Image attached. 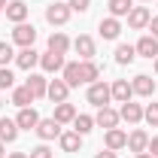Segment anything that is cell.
I'll return each mask as SVG.
<instances>
[{
	"instance_id": "33",
	"label": "cell",
	"mask_w": 158,
	"mask_h": 158,
	"mask_svg": "<svg viewBox=\"0 0 158 158\" xmlns=\"http://www.w3.org/2000/svg\"><path fill=\"white\" fill-rule=\"evenodd\" d=\"M9 61H15V52H12V46H9V43H0V67H6Z\"/></svg>"
},
{
	"instance_id": "38",
	"label": "cell",
	"mask_w": 158,
	"mask_h": 158,
	"mask_svg": "<svg viewBox=\"0 0 158 158\" xmlns=\"http://www.w3.org/2000/svg\"><path fill=\"white\" fill-rule=\"evenodd\" d=\"M94 158H118V152H113V149H103V152H98Z\"/></svg>"
},
{
	"instance_id": "2",
	"label": "cell",
	"mask_w": 158,
	"mask_h": 158,
	"mask_svg": "<svg viewBox=\"0 0 158 158\" xmlns=\"http://www.w3.org/2000/svg\"><path fill=\"white\" fill-rule=\"evenodd\" d=\"M70 12H73V9H70L67 3H49V6H46V21L55 24V27H61V24H67Z\"/></svg>"
},
{
	"instance_id": "16",
	"label": "cell",
	"mask_w": 158,
	"mask_h": 158,
	"mask_svg": "<svg viewBox=\"0 0 158 158\" xmlns=\"http://www.w3.org/2000/svg\"><path fill=\"white\" fill-rule=\"evenodd\" d=\"M103 143H106V149L118 152V149H125V146H128V134H125L122 128H110V131H106V137H103Z\"/></svg>"
},
{
	"instance_id": "3",
	"label": "cell",
	"mask_w": 158,
	"mask_h": 158,
	"mask_svg": "<svg viewBox=\"0 0 158 158\" xmlns=\"http://www.w3.org/2000/svg\"><path fill=\"white\" fill-rule=\"evenodd\" d=\"M12 43H19L21 49L34 46V43H37V27H34V24H27V21L15 24V31H12Z\"/></svg>"
},
{
	"instance_id": "7",
	"label": "cell",
	"mask_w": 158,
	"mask_h": 158,
	"mask_svg": "<svg viewBox=\"0 0 158 158\" xmlns=\"http://www.w3.org/2000/svg\"><path fill=\"white\" fill-rule=\"evenodd\" d=\"M131 88H134V94H140V98H152L155 94V82H152V76H146V73H137V76L131 79Z\"/></svg>"
},
{
	"instance_id": "35",
	"label": "cell",
	"mask_w": 158,
	"mask_h": 158,
	"mask_svg": "<svg viewBox=\"0 0 158 158\" xmlns=\"http://www.w3.org/2000/svg\"><path fill=\"white\" fill-rule=\"evenodd\" d=\"M67 6H70L73 12H88V6H91V0H67Z\"/></svg>"
},
{
	"instance_id": "23",
	"label": "cell",
	"mask_w": 158,
	"mask_h": 158,
	"mask_svg": "<svg viewBox=\"0 0 158 158\" xmlns=\"http://www.w3.org/2000/svg\"><path fill=\"white\" fill-rule=\"evenodd\" d=\"M58 140L64 152H79V146H82V134H76V131H61Z\"/></svg>"
},
{
	"instance_id": "28",
	"label": "cell",
	"mask_w": 158,
	"mask_h": 158,
	"mask_svg": "<svg viewBox=\"0 0 158 158\" xmlns=\"http://www.w3.org/2000/svg\"><path fill=\"white\" fill-rule=\"evenodd\" d=\"M12 103H15V106H31V103H34V94H31V91H27V85H19V88H12Z\"/></svg>"
},
{
	"instance_id": "9",
	"label": "cell",
	"mask_w": 158,
	"mask_h": 158,
	"mask_svg": "<svg viewBox=\"0 0 158 158\" xmlns=\"http://www.w3.org/2000/svg\"><path fill=\"white\" fill-rule=\"evenodd\" d=\"M67 94H70V85H67L64 79H52V82H49V88H46V98L52 100V103H64Z\"/></svg>"
},
{
	"instance_id": "18",
	"label": "cell",
	"mask_w": 158,
	"mask_h": 158,
	"mask_svg": "<svg viewBox=\"0 0 158 158\" xmlns=\"http://www.w3.org/2000/svg\"><path fill=\"white\" fill-rule=\"evenodd\" d=\"M98 31H100V37L103 40H118V34H122V21L118 19H100V24H98Z\"/></svg>"
},
{
	"instance_id": "32",
	"label": "cell",
	"mask_w": 158,
	"mask_h": 158,
	"mask_svg": "<svg viewBox=\"0 0 158 158\" xmlns=\"http://www.w3.org/2000/svg\"><path fill=\"white\" fill-rule=\"evenodd\" d=\"M0 88H15V76L9 67H0Z\"/></svg>"
},
{
	"instance_id": "39",
	"label": "cell",
	"mask_w": 158,
	"mask_h": 158,
	"mask_svg": "<svg viewBox=\"0 0 158 158\" xmlns=\"http://www.w3.org/2000/svg\"><path fill=\"white\" fill-rule=\"evenodd\" d=\"M6 158H27V152H9Z\"/></svg>"
},
{
	"instance_id": "34",
	"label": "cell",
	"mask_w": 158,
	"mask_h": 158,
	"mask_svg": "<svg viewBox=\"0 0 158 158\" xmlns=\"http://www.w3.org/2000/svg\"><path fill=\"white\" fill-rule=\"evenodd\" d=\"M27 158H52V149H49L46 143H40V146H34V149L27 152Z\"/></svg>"
},
{
	"instance_id": "37",
	"label": "cell",
	"mask_w": 158,
	"mask_h": 158,
	"mask_svg": "<svg viewBox=\"0 0 158 158\" xmlns=\"http://www.w3.org/2000/svg\"><path fill=\"white\" fill-rule=\"evenodd\" d=\"M149 31H152V37L158 40V15H152V19H149Z\"/></svg>"
},
{
	"instance_id": "42",
	"label": "cell",
	"mask_w": 158,
	"mask_h": 158,
	"mask_svg": "<svg viewBox=\"0 0 158 158\" xmlns=\"http://www.w3.org/2000/svg\"><path fill=\"white\" fill-rule=\"evenodd\" d=\"M3 9H6V0H0V12H3Z\"/></svg>"
},
{
	"instance_id": "44",
	"label": "cell",
	"mask_w": 158,
	"mask_h": 158,
	"mask_svg": "<svg viewBox=\"0 0 158 158\" xmlns=\"http://www.w3.org/2000/svg\"><path fill=\"white\" fill-rule=\"evenodd\" d=\"M0 110H3V100H0Z\"/></svg>"
},
{
	"instance_id": "27",
	"label": "cell",
	"mask_w": 158,
	"mask_h": 158,
	"mask_svg": "<svg viewBox=\"0 0 158 158\" xmlns=\"http://www.w3.org/2000/svg\"><path fill=\"white\" fill-rule=\"evenodd\" d=\"M134 58H137V49H134V46L122 43L116 49V64H122V67H125V64H134Z\"/></svg>"
},
{
	"instance_id": "40",
	"label": "cell",
	"mask_w": 158,
	"mask_h": 158,
	"mask_svg": "<svg viewBox=\"0 0 158 158\" xmlns=\"http://www.w3.org/2000/svg\"><path fill=\"white\" fill-rule=\"evenodd\" d=\"M6 155V143H3V140H0V158Z\"/></svg>"
},
{
	"instance_id": "11",
	"label": "cell",
	"mask_w": 158,
	"mask_h": 158,
	"mask_svg": "<svg viewBox=\"0 0 158 158\" xmlns=\"http://www.w3.org/2000/svg\"><path fill=\"white\" fill-rule=\"evenodd\" d=\"M37 134L43 143H49V140H55L61 137V125L55 122V118H40V125H37Z\"/></svg>"
},
{
	"instance_id": "45",
	"label": "cell",
	"mask_w": 158,
	"mask_h": 158,
	"mask_svg": "<svg viewBox=\"0 0 158 158\" xmlns=\"http://www.w3.org/2000/svg\"><path fill=\"white\" fill-rule=\"evenodd\" d=\"M143 3H149V0H143Z\"/></svg>"
},
{
	"instance_id": "10",
	"label": "cell",
	"mask_w": 158,
	"mask_h": 158,
	"mask_svg": "<svg viewBox=\"0 0 158 158\" xmlns=\"http://www.w3.org/2000/svg\"><path fill=\"white\" fill-rule=\"evenodd\" d=\"M128 149H131L134 155L146 152V149H149V134H146L143 128H134V131L128 134Z\"/></svg>"
},
{
	"instance_id": "21",
	"label": "cell",
	"mask_w": 158,
	"mask_h": 158,
	"mask_svg": "<svg viewBox=\"0 0 158 158\" xmlns=\"http://www.w3.org/2000/svg\"><path fill=\"white\" fill-rule=\"evenodd\" d=\"M27 91L34 94V100H40V98H46V88H49V82H46V76H40V73H31L27 76Z\"/></svg>"
},
{
	"instance_id": "25",
	"label": "cell",
	"mask_w": 158,
	"mask_h": 158,
	"mask_svg": "<svg viewBox=\"0 0 158 158\" xmlns=\"http://www.w3.org/2000/svg\"><path fill=\"white\" fill-rule=\"evenodd\" d=\"M61 79H64L70 88L82 85V79H79V61H70V64H64V70H61Z\"/></svg>"
},
{
	"instance_id": "31",
	"label": "cell",
	"mask_w": 158,
	"mask_h": 158,
	"mask_svg": "<svg viewBox=\"0 0 158 158\" xmlns=\"http://www.w3.org/2000/svg\"><path fill=\"white\" fill-rule=\"evenodd\" d=\"M143 122H149L152 128H158V103H149L143 110Z\"/></svg>"
},
{
	"instance_id": "19",
	"label": "cell",
	"mask_w": 158,
	"mask_h": 158,
	"mask_svg": "<svg viewBox=\"0 0 158 158\" xmlns=\"http://www.w3.org/2000/svg\"><path fill=\"white\" fill-rule=\"evenodd\" d=\"M40 67H43L46 73H58V70H64V55L43 52V55H40Z\"/></svg>"
},
{
	"instance_id": "14",
	"label": "cell",
	"mask_w": 158,
	"mask_h": 158,
	"mask_svg": "<svg viewBox=\"0 0 158 158\" xmlns=\"http://www.w3.org/2000/svg\"><path fill=\"white\" fill-rule=\"evenodd\" d=\"M73 49H76V55L82 61H91V58H94V40L85 37V34H79V37L73 40Z\"/></svg>"
},
{
	"instance_id": "17",
	"label": "cell",
	"mask_w": 158,
	"mask_h": 158,
	"mask_svg": "<svg viewBox=\"0 0 158 158\" xmlns=\"http://www.w3.org/2000/svg\"><path fill=\"white\" fill-rule=\"evenodd\" d=\"M15 64H19L21 70H31V67H37V64H40V52L34 49V46H27V49L15 52Z\"/></svg>"
},
{
	"instance_id": "24",
	"label": "cell",
	"mask_w": 158,
	"mask_h": 158,
	"mask_svg": "<svg viewBox=\"0 0 158 158\" xmlns=\"http://www.w3.org/2000/svg\"><path fill=\"white\" fill-rule=\"evenodd\" d=\"M98 76H100V67L94 64V61H79V79L82 82H98Z\"/></svg>"
},
{
	"instance_id": "41",
	"label": "cell",
	"mask_w": 158,
	"mask_h": 158,
	"mask_svg": "<svg viewBox=\"0 0 158 158\" xmlns=\"http://www.w3.org/2000/svg\"><path fill=\"white\" fill-rule=\"evenodd\" d=\"M134 158H155V155H149V152H140V155H134Z\"/></svg>"
},
{
	"instance_id": "15",
	"label": "cell",
	"mask_w": 158,
	"mask_h": 158,
	"mask_svg": "<svg viewBox=\"0 0 158 158\" xmlns=\"http://www.w3.org/2000/svg\"><path fill=\"white\" fill-rule=\"evenodd\" d=\"M118 116L125 118L128 125H140V122H143V106H140V103H134V100H128V103H122Z\"/></svg>"
},
{
	"instance_id": "29",
	"label": "cell",
	"mask_w": 158,
	"mask_h": 158,
	"mask_svg": "<svg viewBox=\"0 0 158 158\" xmlns=\"http://www.w3.org/2000/svg\"><path fill=\"white\" fill-rule=\"evenodd\" d=\"M134 9V0H110V15L113 19H122Z\"/></svg>"
},
{
	"instance_id": "1",
	"label": "cell",
	"mask_w": 158,
	"mask_h": 158,
	"mask_svg": "<svg viewBox=\"0 0 158 158\" xmlns=\"http://www.w3.org/2000/svg\"><path fill=\"white\" fill-rule=\"evenodd\" d=\"M110 100H113V91H110V85H106V82H91V85H88V103H94V106H106V103H110Z\"/></svg>"
},
{
	"instance_id": "8",
	"label": "cell",
	"mask_w": 158,
	"mask_h": 158,
	"mask_svg": "<svg viewBox=\"0 0 158 158\" xmlns=\"http://www.w3.org/2000/svg\"><path fill=\"white\" fill-rule=\"evenodd\" d=\"M3 12H6V19H9V21L21 24V21H27V12H31V9H27V3H24V0H9Z\"/></svg>"
},
{
	"instance_id": "13",
	"label": "cell",
	"mask_w": 158,
	"mask_h": 158,
	"mask_svg": "<svg viewBox=\"0 0 158 158\" xmlns=\"http://www.w3.org/2000/svg\"><path fill=\"white\" fill-rule=\"evenodd\" d=\"M134 49H137V55H143V58H149V61H152V58H158V40L152 37V34L140 37Z\"/></svg>"
},
{
	"instance_id": "12",
	"label": "cell",
	"mask_w": 158,
	"mask_h": 158,
	"mask_svg": "<svg viewBox=\"0 0 158 158\" xmlns=\"http://www.w3.org/2000/svg\"><path fill=\"white\" fill-rule=\"evenodd\" d=\"M110 91H113V100H116V103H128V100L134 98V88H131L128 79H116V82L110 85Z\"/></svg>"
},
{
	"instance_id": "6",
	"label": "cell",
	"mask_w": 158,
	"mask_h": 158,
	"mask_svg": "<svg viewBox=\"0 0 158 158\" xmlns=\"http://www.w3.org/2000/svg\"><path fill=\"white\" fill-rule=\"evenodd\" d=\"M118 122H122V116H118L113 106H100L98 116H94V125H100L103 131H110V128H118Z\"/></svg>"
},
{
	"instance_id": "20",
	"label": "cell",
	"mask_w": 158,
	"mask_h": 158,
	"mask_svg": "<svg viewBox=\"0 0 158 158\" xmlns=\"http://www.w3.org/2000/svg\"><path fill=\"white\" fill-rule=\"evenodd\" d=\"M76 116H79V113H76L73 103H67V100H64V103H55V116H52V118H55L58 125H70Z\"/></svg>"
},
{
	"instance_id": "43",
	"label": "cell",
	"mask_w": 158,
	"mask_h": 158,
	"mask_svg": "<svg viewBox=\"0 0 158 158\" xmlns=\"http://www.w3.org/2000/svg\"><path fill=\"white\" fill-rule=\"evenodd\" d=\"M155 73H158V58H155Z\"/></svg>"
},
{
	"instance_id": "22",
	"label": "cell",
	"mask_w": 158,
	"mask_h": 158,
	"mask_svg": "<svg viewBox=\"0 0 158 158\" xmlns=\"http://www.w3.org/2000/svg\"><path fill=\"white\" fill-rule=\"evenodd\" d=\"M70 46H73V43L67 40V34H61V31H55V34L49 37V52H55V55H67Z\"/></svg>"
},
{
	"instance_id": "26",
	"label": "cell",
	"mask_w": 158,
	"mask_h": 158,
	"mask_svg": "<svg viewBox=\"0 0 158 158\" xmlns=\"http://www.w3.org/2000/svg\"><path fill=\"white\" fill-rule=\"evenodd\" d=\"M15 137H19L15 118H0V140H3V143H15Z\"/></svg>"
},
{
	"instance_id": "30",
	"label": "cell",
	"mask_w": 158,
	"mask_h": 158,
	"mask_svg": "<svg viewBox=\"0 0 158 158\" xmlns=\"http://www.w3.org/2000/svg\"><path fill=\"white\" fill-rule=\"evenodd\" d=\"M91 128H94V116H76V118H73V131L82 134V137H85Z\"/></svg>"
},
{
	"instance_id": "4",
	"label": "cell",
	"mask_w": 158,
	"mask_h": 158,
	"mask_svg": "<svg viewBox=\"0 0 158 158\" xmlns=\"http://www.w3.org/2000/svg\"><path fill=\"white\" fill-rule=\"evenodd\" d=\"M15 125H19V131H37L40 125V113L34 106H21L19 116H15Z\"/></svg>"
},
{
	"instance_id": "36",
	"label": "cell",
	"mask_w": 158,
	"mask_h": 158,
	"mask_svg": "<svg viewBox=\"0 0 158 158\" xmlns=\"http://www.w3.org/2000/svg\"><path fill=\"white\" fill-rule=\"evenodd\" d=\"M146 152L158 158V137H152V140H149V149H146Z\"/></svg>"
},
{
	"instance_id": "5",
	"label": "cell",
	"mask_w": 158,
	"mask_h": 158,
	"mask_svg": "<svg viewBox=\"0 0 158 158\" xmlns=\"http://www.w3.org/2000/svg\"><path fill=\"white\" fill-rule=\"evenodd\" d=\"M149 19H152V12L146 6H134L128 12V27L131 31H143V27H149Z\"/></svg>"
}]
</instances>
